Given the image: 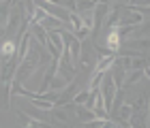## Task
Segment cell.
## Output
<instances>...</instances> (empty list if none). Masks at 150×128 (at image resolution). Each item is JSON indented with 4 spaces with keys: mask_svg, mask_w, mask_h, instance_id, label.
<instances>
[{
    "mask_svg": "<svg viewBox=\"0 0 150 128\" xmlns=\"http://www.w3.org/2000/svg\"><path fill=\"white\" fill-rule=\"evenodd\" d=\"M19 22H24V17L19 15V11H11V13H9V17H6V26H4V32H6V34L15 32V30H17V24H19Z\"/></svg>",
    "mask_w": 150,
    "mask_h": 128,
    "instance_id": "1",
    "label": "cell"
},
{
    "mask_svg": "<svg viewBox=\"0 0 150 128\" xmlns=\"http://www.w3.org/2000/svg\"><path fill=\"white\" fill-rule=\"evenodd\" d=\"M107 45H110V51L116 53L120 49V28H110V34H107Z\"/></svg>",
    "mask_w": 150,
    "mask_h": 128,
    "instance_id": "2",
    "label": "cell"
},
{
    "mask_svg": "<svg viewBox=\"0 0 150 128\" xmlns=\"http://www.w3.org/2000/svg\"><path fill=\"white\" fill-rule=\"evenodd\" d=\"M13 53H15V41H9V38H6V41L0 45V56L2 58H11Z\"/></svg>",
    "mask_w": 150,
    "mask_h": 128,
    "instance_id": "3",
    "label": "cell"
},
{
    "mask_svg": "<svg viewBox=\"0 0 150 128\" xmlns=\"http://www.w3.org/2000/svg\"><path fill=\"white\" fill-rule=\"evenodd\" d=\"M131 115H133V107H131V105H125V107L120 109V118H122V120H129Z\"/></svg>",
    "mask_w": 150,
    "mask_h": 128,
    "instance_id": "4",
    "label": "cell"
},
{
    "mask_svg": "<svg viewBox=\"0 0 150 128\" xmlns=\"http://www.w3.org/2000/svg\"><path fill=\"white\" fill-rule=\"evenodd\" d=\"M54 115H56V120H60L62 124H69V118H67V113H64V111H56Z\"/></svg>",
    "mask_w": 150,
    "mask_h": 128,
    "instance_id": "5",
    "label": "cell"
},
{
    "mask_svg": "<svg viewBox=\"0 0 150 128\" xmlns=\"http://www.w3.org/2000/svg\"><path fill=\"white\" fill-rule=\"evenodd\" d=\"M4 34H6V32H4V30H2V28H0V38H2V36H4Z\"/></svg>",
    "mask_w": 150,
    "mask_h": 128,
    "instance_id": "6",
    "label": "cell"
},
{
    "mask_svg": "<svg viewBox=\"0 0 150 128\" xmlns=\"http://www.w3.org/2000/svg\"><path fill=\"white\" fill-rule=\"evenodd\" d=\"M148 111H150V109H148Z\"/></svg>",
    "mask_w": 150,
    "mask_h": 128,
    "instance_id": "7",
    "label": "cell"
}]
</instances>
